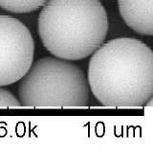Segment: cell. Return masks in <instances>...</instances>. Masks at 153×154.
<instances>
[{"label":"cell","mask_w":153,"mask_h":154,"mask_svg":"<svg viewBox=\"0 0 153 154\" xmlns=\"http://www.w3.org/2000/svg\"><path fill=\"white\" fill-rule=\"evenodd\" d=\"M19 100L13 93L0 88V108H20Z\"/></svg>","instance_id":"cell-7"},{"label":"cell","mask_w":153,"mask_h":154,"mask_svg":"<svg viewBox=\"0 0 153 154\" xmlns=\"http://www.w3.org/2000/svg\"><path fill=\"white\" fill-rule=\"evenodd\" d=\"M48 0H0V8L14 14H28L41 8Z\"/></svg>","instance_id":"cell-6"},{"label":"cell","mask_w":153,"mask_h":154,"mask_svg":"<svg viewBox=\"0 0 153 154\" xmlns=\"http://www.w3.org/2000/svg\"><path fill=\"white\" fill-rule=\"evenodd\" d=\"M34 41L25 24L0 14V87L19 81L31 68Z\"/></svg>","instance_id":"cell-4"},{"label":"cell","mask_w":153,"mask_h":154,"mask_svg":"<svg viewBox=\"0 0 153 154\" xmlns=\"http://www.w3.org/2000/svg\"><path fill=\"white\" fill-rule=\"evenodd\" d=\"M122 20L141 35L153 34L152 0H118Z\"/></svg>","instance_id":"cell-5"},{"label":"cell","mask_w":153,"mask_h":154,"mask_svg":"<svg viewBox=\"0 0 153 154\" xmlns=\"http://www.w3.org/2000/svg\"><path fill=\"white\" fill-rule=\"evenodd\" d=\"M88 85L105 106L136 108L153 94V53L135 38H116L93 52L88 66Z\"/></svg>","instance_id":"cell-1"},{"label":"cell","mask_w":153,"mask_h":154,"mask_svg":"<svg viewBox=\"0 0 153 154\" xmlns=\"http://www.w3.org/2000/svg\"><path fill=\"white\" fill-rule=\"evenodd\" d=\"M18 100L27 108H81L89 103V85L81 69L57 57L32 64L19 80Z\"/></svg>","instance_id":"cell-3"},{"label":"cell","mask_w":153,"mask_h":154,"mask_svg":"<svg viewBox=\"0 0 153 154\" xmlns=\"http://www.w3.org/2000/svg\"><path fill=\"white\" fill-rule=\"evenodd\" d=\"M37 27L41 42L50 53L76 61L103 44L109 20L99 0H48L39 13Z\"/></svg>","instance_id":"cell-2"}]
</instances>
